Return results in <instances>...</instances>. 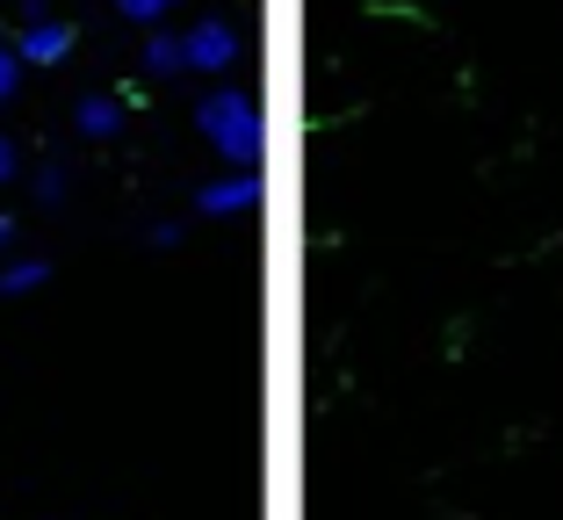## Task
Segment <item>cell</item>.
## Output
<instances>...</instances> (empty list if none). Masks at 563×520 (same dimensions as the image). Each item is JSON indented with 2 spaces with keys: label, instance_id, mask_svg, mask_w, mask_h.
I'll return each mask as SVG.
<instances>
[{
  "label": "cell",
  "instance_id": "obj_1",
  "mask_svg": "<svg viewBox=\"0 0 563 520\" xmlns=\"http://www.w3.org/2000/svg\"><path fill=\"white\" fill-rule=\"evenodd\" d=\"M196 131L210 137V152H224V159L239 167V159H253V152H261V109H253L239 87L217 80L210 95H196Z\"/></svg>",
  "mask_w": 563,
  "mask_h": 520
},
{
  "label": "cell",
  "instance_id": "obj_2",
  "mask_svg": "<svg viewBox=\"0 0 563 520\" xmlns=\"http://www.w3.org/2000/svg\"><path fill=\"white\" fill-rule=\"evenodd\" d=\"M181 44H188V73H210V80H224V66L239 58V30H232L224 15L196 22V30H188Z\"/></svg>",
  "mask_w": 563,
  "mask_h": 520
},
{
  "label": "cell",
  "instance_id": "obj_3",
  "mask_svg": "<svg viewBox=\"0 0 563 520\" xmlns=\"http://www.w3.org/2000/svg\"><path fill=\"white\" fill-rule=\"evenodd\" d=\"M15 58H22V66H66V58H73V22H58V15L30 22V30L15 36Z\"/></svg>",
  "mask_w": 563,
  "mask_h": 520
},
{
  "label": "cell",
  "instance_id": "obj_4",
  "mask_svg": "<svg viewBox=\"0 0 563 520\" xmlns=\"http://www.w3.org/2000/svg\"><path fill=\"white\" fill-rule=\"evenodd\" d=\"M253 196H261V188H253V174H217V181L196 188V210L224 224V218H239V210H253Z\"/></svg>",
  "mask_w": 563,
  "mask_h": 520
},
{
  "label": "cell",
  "instance_id": "obj_5",
  "mask_svg": "<svg viewBox=\"0 0 563 520\" xmlns=\"http://www.w3.org/2000/svg\"><path fill=\"white\" fill-rule=\"evenodd\" d=\"M73 131H80L87 145L117 137V131H123V101H117V95H80V101H73Z\"/></svg>",
  "mask_w": 563,
  "mask_h": 520
},
{
  "label": "cell",
  "instance_id": "obj_6",
  "mask_svg": "<svg viewBox=\"0 0 563 520\" xmlns=\"http://www.w3.org/2000/svg\"><path fill=\"white\" fill-rule=\"evenodd\" d=\"M44 283H51L44 253H8V261H0V297H36Z\"/></svg>",
  "mask_w": 563,
  "mask_h": 520
},
{
  "label": "cell",
  "instance_id": "obj_7",
  "mask_svg": "<svg viewBox=\"0 0 563 520\" xmlns=\"http://www.w3.org/2000/svg\"><path fill=\"white\" fill-rule=\"evenodd\" d=\"M137 66H145L152 80H174V73H188V44H181V36H166V30H152L145 51H137Z\"/></svg>",
  "mask_w": 563,
  "mask_h": 520
},
{
  "label": "cell",
  "instance_id": "obj_8",
  "mask_svg": "<svg viewBox=\"0 0 563 520\" xmlns=\"http://www.w3.org/2000/svg\"><path fill=\"white\" fill-rule=\"evenodd\" d=\"M30 196H36V202H44V210H58V202H66V196H73V174H66V167H58V159H44V167H36V174H30Z\"/></svg>",
  "mask_w": 563,
  "mask_h": 520
},
{
  "label": "cell",
  "instance_id": "obj_9",
  "mask_svg": "<svg viewBox=\"0 0 563 520\" xmlns=\"http://www.w3.org/2000/svg\"><path fill=\"white\" fill-rule=\"evenodd\" d=\"M117 15H123V22H145V30H152V22L174 15V0H117Z\"/></svg>",
  "mask_w": 563,
  "mask_h": 520
},
{
  "label": "cell",
  "instance_id": "obj_10",
  "mask_svg": "<svg viewBox=\"0 0 563 520\" xmlns=\"http://www.w3.org/2000/svg\"><path fill=\"white\" fill-rule=\"evenodd\" d=\"M22 95V58H15V44L0 36V101H15Z\"/></svg>",
  "mask_w": 563,
  "mask_h": 520
},
{
  "label": "cell",
  "instance_id": "obj_11",
  "mask_svg": "<svg viewBox=\"0 0 563 520\" xmlns=\"http://www.w3.org/2000/svg\"><path fill=\"white\" fill-rule=\"evenodd\" d=\"M181 239H188V224H145V246H159V253H174V246H181Z\"/></svg>",
  "mask_w": 563,
  "mask_h": 520
},
{
  "label": "cell",
  "instance_id": "obj_12",
  "mask_svg": "<svg viewBox=\"0 0 563 520\" xmlns=\"http://www.w3.org/2000/svg\"><path fill=\"white\" fill-rule=\"evenodd\" d=\"M15 174H22V145H15V137H8V131H0V188L15 181Z\"/></svg>",
  "mask_w": 563,
  "mask_h": 520
},
{
  "label": "cell",
  "instance_id": "obj_13",
  "mask_svg": "<svg viewBox=\"0 0 563 520\" xmlns=\"http://www.w3.org/2000/svg\"><path fill=\"white\" fill-rule=\"evenodd\" d=\"M15 15H22V30H30V22H51V0H15Z\"/></svg>",
  "mask_w": 563,
  "mask_h": 520
},
{
  "label": "cell",
  "instance_id": "obj_14",
  "mask_svg": "<svg viewBox=\"0 0 563 520\" xmlns=\"http://www.w3.org/2000/svg\"><path fill=\"white\" fill-rule=\"evenodd\" d=\"M0 253H15V218L0 210Z\"/></svg>",
  "mask_w": 563,
  "mask_h": 520
}]
</instances>
